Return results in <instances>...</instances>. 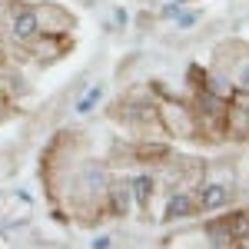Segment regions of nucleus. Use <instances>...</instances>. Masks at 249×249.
I'll list each match as a JSON object with an SVG mask.
<instances>
[{
    "mask_svg": "<svg viewBox=\"0 0 249 249\" xmlns=\"http://www.w3.org/2000/svg\"><path fill=\"white\" fill-rule=\"evenodd\" d=\"M190 107L196 116V140L199 143H223V120L230 110V100L210 93L206 87H196Z\"/></svg>",
    "mask_w": 249,
    "mask_h": 249,
    "instance_id": "f257e3e1",
    "label": "nucleus"
},
{
    "mask_svg": "<svg viewBox=\"0 0 249 249\" xmlns=\"http://www.w3.org/2000/svg\"><path fill=\"white\" fill-rule=\"evenodd\" d=\"M156 116H160V126L163 133L173 136V140H196V116H193V107L186 100H160L156 103Z\"/></svg>",
    "mask_w": 249,
    "mask_h": 249,
    "instance_id": "f03ea898",
    "label": "nucleus"
},
{
    "mask_svg": "<svg viewBox=\"0 0 249 249\" xmlns=\"http://www.w3.org/2000/svg\"><path fill=\"white\" fill-rule=\"evenodd\" d=\"M34 14H37V27L43 37H70L73 27H77V17L57 3V0H40L34 3Z\"/></svg>",
    "mask_w": 249,
    "mask_h": 249,
    "instance_id": "7ed1b4c3",
    "label": "nucleus"
},
{
    "mask_svg": "<svg viewBox=\"0 0 249 249\" xmlns=\"http://www.w3.org/2000/svg\"><path fill=\"white\" fill-rule=\"evenodd\" d=\"M37 37H40V27H37L34 3H14L10 20H7V40H10L14 47H23V50H27Z\"/></svg>",
    "mask_w": 249,
    "mask_h": 249,
    "instance_id": "20e7f679",
    "label": "nucleus"
},
{
    "mask_svg": "<svg viewBox=\"0 0 249 249\" xmlns=\"http://www.w3.org/2000/svg\"><path fill=\"white\" fill-rule=\"evenodd\" d=\"M196 206L199 213H219L226 210L236 196V183H219V179H199L196 183Z\"/></svg>",
    "mask_w": 249,
    "mask_h": 249,
    "instance_id": "39448f33",
    "label": "nucleus"
},
{
    "mask_svg": "<svg viewBox=\"0 0 249 249\" xmlns=\"http://www.w3.org/2000/svg\"><path fill=\"white\" fill-rule=\"evenodd\" d=\"M133 190H130V176H110V193H107V216L126 219L133 213Z\"/></svg>",
    "mask_w": 249,
    "mask_h": 249,
    "instance_id": "423d86ee",
    "label": "nucleus"
},
{
    "mask_svg": "<svg viewBox=\"0 0 249 249\" xmlns=\"http://www.w3.org/2000/svg\"><path fill=\"white\" fill-rule=\"evenodd\" d=\"M249 57V47L243 40H223L219 47H216V57H213V70L216 73H226L230 77L232 70Z\"/></svg>",
    "mask_w": 249,
    "mask_h": 249,
    "instance_id": "0eeeda50",
    "label": "nucleus"
},
{
    "mask_svg": "<svg viewBox=\"0 0 249 249\" xmlns=\"http://www.w3.org/2000/svg\"><path fill=\"white\" fill-rule=\"evenodd\" d=\"M67 50H70V37H43V34H40V37L27 47V57H34L37 63H53V60H60Z\"/></svg>",
    "mask_w": 249,
    "mask_h": 249,
    "instance_id": "6e6552de",
    "label": "nucleus"
},
{
    "mask_svg": "<svg viewBox=\"0 0 249 249\" xmlns=\"http://www.w3.org/2000/svg\"><path fill=\"white\" fill-rule=\"evenodd\" d=\"M30 210H34V199H30V193H3V199H0V219L3 223H23L27 216H30Z\"/></svg>",
    "mask_w": 249,
    "mask_h": 249,
    "instance_id": "1a4fd4ad",
    "label": "nucleus"
},
{
    "mask_svg": "<svg viewBox=\"0 0 249 249\" xmlns=\"http://www.w3.org/2000/svg\"><path fill=\"white\" fill-rule=\"evenodd\" d=\"M223 140H236V143L249 140V110L232 103V100L230 110H226V120H223Z\"/></svg>",
    "mask_w": 249,
    "mask_h": 249,
    "instance_id": "9d476101",
    "label": "nucleus"
},
{
    "mask_svg": "<svg viewBox=\"0 0 249 249\" xmlns=\"http://www.w3.org/2000/svg\"><path fill=\"white\" fill-rule=\"evenodd\" d=\"M199 213L196 206V193L193 190H173L166 199V219H193Z\"/></svg>",
    "mask_w": 249,
    "mask_h": 249,
    "instance_id": "9b49d317",
    "label": "nucleus"
},
{
    "mask_svg": "<svg viewBox=\"0 0 249 249\" xmlns=\"http://www.w3.org/2000/svg\"><path fill=\"white\" fill-rule=\"evenodd\" d=\"M130 190H133V206L136 210L150 213L153 193H156V176L153 173H136V176H130Z\"/></svg>",
    "mask_w": 249,
    "mask_h": 249,
    "instance_id": "f8f14e48",
    "label": "nucleus"
},
{
    "mask_svg": "<svg viewBox=\"0 0 249 249\" xmlns=\"http://www.w3.org/2000/svg\"><path fill=\"white\" fill-rule=\"evenodd\" d=\"M203 236H206V243L210 246H230V249H236V236H232V230H230V219L226 216H216V219H210L206 226H203Z\"/></svg>",
    "mask_w": 249,
    "mask_h": 249,
    "instance_id": "ddd939ff",
    "label": "nucleus"
},
{
    "mask_svg": "<svg viewBox=\"0 0 249 249\" xmlns=\"http://www.w3.org/2000/svg\"><path fill=\"white\" fill-rule=\"evenodd\" d=\"M103 93H107V87H103V83H90V87H87V90L77 96V103H73V113H77V116H90L96 107L103 103Z\"/></svg>",
    "mask_w": 249,
    "mask_h": 249,
    "instance_id": "4468645a",
    "label": "nucleus"
},
{
    "mask_svg": "<svg viewBox=\"0 0 249 249\" xmlns=\"http://www.w3.org/2000/svg\"><path fill=\"white\" fill-rule=\"evenodd\" d=\"M176 30H193V27H196V23H199V14H196V10H186V7H183V10H179V14H176Z\"/></svg>",
    "mask_w": 249,
    "mask_h": 249,
    "instance_id": "2eb2a0df",
    "label": "nucleus"
},
{
    "mask_svg": "<svg viewBox=\"0 0 249 249\" xmlns=\"http://www.w3.org/2000/svg\"><path fill=\"white\" fill-rule=\"evenodd\" d=\"M232 83H236V90H249V57L232 70Z\"/></svg>",
    "mask_w": 249,
    "mask_h": 249,
    "instance_id": "dca6fc26",
    "label": "nucleus"
},
{
    "mask_svg": "<svg viewBox=\"0 0 249 249\" xmlns=\"http://www.w3.org/2000/svg\"><path fill=\"white\" fill-rule=\"evenodd\" d=\"M14 3H17V0H0V37H7V20H10Z\"/></svg>",
    "mask_w": 249,
    "mask_h": 249,
    "instance_id": "f3484780",
    "label": "nucleus"
},
{
    "mask_svg": "<svg viewBox=\"0 0 249 249\" xmlns=\"http://www.w3.org/2000/svg\"><path fill=\"white\" fill-rule=\"evenodd\" d=\"M183 7H186V0H176V3H166V7L160 10V17L173 20V17H176V14H179V10H183Z\"/></svg>",
    "mask_w": 249,
    "mask_h": 249,
    "instance_id": "a211bd4d",
    "label": "nucleus"
},
{
    "mask_svg": "<svg viewBox=\"0 0 249 249\" xmlns=\"http://www.w3.org/2000/svg\"><path fill=\"white\" fill-rule=\"evenodd\" d=\"M90 246H93V249H110V246H113V236H110V232H96Z\"/></svg>",
    "mask_w": 249,
    "mask_h": 249,
    "instance_id": "6ab92c4d",
    "label": "nucleus"
},
{
    "mask_svg": "<svg viewBox=\"0 0 249 249\" xmlns=\"http://www.w3.org/2000/svg\"><path fill=\"white\" fill-rule=\"evenodd\" d=\"M232 103H239V107H246L249 110V90H232V96H230Z\"/></svg>",
    "mask_w": 249,
    "mask_h": 249,
    "instance_id": "aec40b11",
    "label": "nucleus"
},
{
    "mask_svg": "<svg viewBox=\"0 0 249 249\" xmlns=\"http://www.w3.org/2000/svg\"><path fill=\"white\" fill-rule=\"evenodd\" d=\"M136 27H140V30H150V27H153V14H140V17H136Z\"/></svg>",
    "mask_w": 249,
    "mask_h": 249,
    "instance_id": "412c9836",
    "label": "nucleus"
},
{
    "mask_svg": "<svg viewBox=\"0 0 249 249\" xmlns=\"http://www.w3.org/2000/svg\"><path fill=\"white\" fill-rule=\"evenodd\" d=\"M113 20L120 23V27H126V23H130V14H126L123 7H116V10H113Z\"/></svg>",
    "mask_w": 249,
    "mask_h": 249,
    "instance_id": "4be33fe9",
    "label": "nucleus"
},
{
    "mask_svg": "<svg viewBox=\"0 0 249 249\" xmlns=\"http://www.w3.org/2000/svg\"><path fill=\"white\" fill-rule=\"evenodd\" d=\"M10 113V100H0V120Z\"/></svg>",
    "mask_w": 249,
    "mask_h": 249,
    "instance_id": "5701e85b",
    "label": "nucleus"
},
{
    "mask_svg": "<svg viewBox=\"0 0 249 249\" xmlns=\"http://www.w3.org/2000/svg\"><path fill=\"white\" fill-rule=\"evenodd\" d=\"M0 199H3V190H0Z\"/></svg>",
    "mask_w": 249,
    "mask_h": 249,
    "instance_id": "b1692460",
    "label": "nucleus"
}]
</instances>
